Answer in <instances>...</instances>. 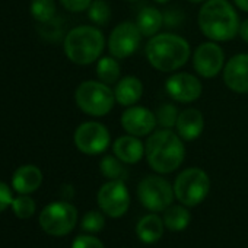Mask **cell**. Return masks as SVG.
<instances>
[{"label": "cell", "mask_w": 248, "mask_h": 248, "mask_svg": "<svg viewBox=\"0 0 248 248\" xmlns=\"http://www.w3.org/2000/svg\"><path fill=\"white\" fill-rule=\"evenodd\" d=\"M164 15V27L168 30H175L180 28L184 24V12L180 8H168L167 11L162 12Z\"/></svg>", "instance_id": "cell-30"}, {"label": "cell", "mask_w": 248, "mask_h": 248, "mask_svg": "<svg viewBox=\"0 0 248 248\" xmlns=\"http://www.w3.org/2000/svg\"><path fill=\"white\" fill-rule=\"evenodd\" d=\"M156 124L158 121L155 112L142 105L127 107L121 114V127L127 135L136 138L149 136L155 132Z\"/></svg>", "instance_id": "cell-13"}, {"label": "cell", "mask_w": 248, "mask_h": 248, "mask_svg": "<svg viewBox=\"0 0 248 248\" xmlns=\"http://www.w3.org/2000/svg\"><path fill=\"white\" fill-rule=\"evenodd\" d=\"M126 164L121 162L115 155H105L99 162L101 174L108 180H127V170L124 167Z\"/></svg>", "instance_id": "cell-24"}, {"label": "cell", "mask_w": 248, "mask_h": 248, "mask_svg": "<svg viewBox=\"0 0 248 248\" xmlns=\"http://www.w3.org/2000/svg\"><path fill=\"white\" fill-rule=\"evenodd\" d=\"M73 142L76 148L85 155L104 154L111 142L108 129L98 121H85L75 130Z\"/></svg>", "instance_id": "cell-10"}, {"label": "cell", "mask_w": 248, "mask_h": 248, "mask_svg": "<svg viewBox=\"0 0 248 248\" xmlns=\"http://www.w3.org/2000/svg\"><path fill=\"white\" fill-rule=\"evenodd\" d=\"M120 75H121V67L118 59L112 56L99 57L96 63V76L102 83L115 85L120 80Z\"/></svg>", "instance_id": "cell-23"}, {"label": "cell", "mask_w": 248, "mask_h": 248, "mask_svg": "<svg viewBox=\"0 0 248 248\" xmlns=\"http://www.w3.org/2000/svg\"><path fill=\"white\" fill-rule=\"evenodd\" d=\"M12 209H14V213L21 217V219H28L31 217L34 213H35V202L27 196V194H22L16 199H14L12 202Z\"/></svg>", "instance_id": "cell-29"}, {"label": "cell", "mask_w": 248, "mask_h": 248, "mask_svg": "<svg viewBox=\"0 0 248 248\" xmlns=\"http://www.w3.org/2000/svg\"><path fill=\"white\" fill-rule=\"evenodd\" d=\"M178 108L172 104V102H164L158 107L155 115H156V121L162 129H172L177 124V118H178Z\"/></svg>", "instance_id": "cell-27"}, {"label": "cell", "mask_w": 248, "mask_h": 248, "mask_svg": "<svg viewBox=\"0 0 248 248\" xmlns=\"http://www.w3.org/2000/svg\"><path fill=\"white\" fill-rule=\"evenodd\" d=\"M88 16L95 25L104 27L111 21V6L107 0H92L88 9Z\"/></svg>", "instance_id": "cell-26"}, {"label": "cell", "mask_w": 248, "mask_h": 248, "mask_svg": "<svg viewBox=\"0 0 248 248\" xmlns=\"http://www.w3.org/2000/svg\"><path fill=\"white\" fill-rule=\"evenodd\" d=\"M175 129L178 136L184 142L196 140L204 129V118L200 109L197 108H186L178 114Z\"/></svg>", "instance_id": "cell-16"}, {"label": "cell", "mask_w": 248, "mask_h": 248, "mask_svg": "<svg viewBox=\"0 0 248 248\" xmlns=\"http://www.w3.org/2000/svg\"><path fill=\"white\" fill-rule=\"evenodd\" d=\"M105 48L104 34L92 25H80L70 30L64 38V53L67 59L79 66L99 60Z\"/></svg>", "instance_id": "cell-4"}, {"label": "cell", "mask_w": 248, "mask_h": 248, "mask_svg": "<svg viewBox=\"0 0 248 248\" xmlns=\"http://www.w3.org/2000/svg\"><path fill=\"white\" fill-rule=\"evenodd\" d=\"M78 222V210L69 202H54L46 206L40 215L41 228L54 236H63L73 231Z\"/></svg>", "instance_id": "cell-8"}, {"label": "cell", "mask_w": 248, "mask_h": 248, "mask_svg": "<svg viewBox=\"0 0 248 248\" xmlns=\"http://www.w3.org/2000/svg\"><path fill=\"white\" fill-rule=\"evenodd\" d=\"M75 101L80 111L92 117H104L112 108L115 101L114 89L101 80H85L75 92Z\"/></svg>", "instance_id": "cell-5"}, {"label": "cell", "mask_w": 248, "mask_h": 248, "mask_svg": "<svg viewBox=\"0 0 248 248\" xmlns=\"http://www.w3.org/2000/svg\"><path fill=\"white\" fill-rule=\"evenodd\" d=\"M149 64L159 72H175L190 59L191 48L187 40L177 34L162 32L149 38L145 48Z\"/></svg>", "instance_id": "cell-3"}, {"label": "cell", "mask_w": 248, "mask_h": 248, "mask_svg": "<svg viewBox=\"0 0 248 248\" xmlns=\"http://www.w3.org/2000/svg\"><path fill=\"white\" fill-rule=\"evenodd\" d=\"M31 15L35 21L46 24L56 16V3L54 0H32L31 2Z\"/></svg>", "instance_id": "cell-25"}, {"label": "cell", "mask_w": 248, "mask_h": 248, "mask_svg": "<svg viewBox=\"0 0 248 248\" xmlns=\"http://www.w3.org/2000/svg\"><path fill=\"white\" fill-rule=\"evenodd\" d=\"M43 183V172L35 165H24L18 168L12 178V186L19 194L34 193Z\"/></svg>", "instance_id": "cell-19"}, {"label": "cell", "mask_w": 248, "mask_h": 248, "mask_svg": "<svg viewBox=\"0 0 248 248\" xmlns=\"http://www.w3.org/2000/svg\"><path fill=\"white\" fill-rule=\"evenodd\" d=\"M145 156L155 172L171 174L184 162V140L171 129L155 130L145 143Z\"/></svg>", "instance_id": "cell-1"}, {"label": "cell", "mask_w": 248, "mask_h": 248, "mask_svg": "<svg viewBox=\"0 0 248 248\" xmlns=\"http://www.w3.org/2000/svg\"><path fill=\"white\" fill-rule=\"evenodd\" d=\"M112 154L126 165H133L145 156V143L132 135L120 136L112 143Z\"/></svg>", "instance_id": "cell-17"}, {"label": "cell", "mask_w": 248, "mask_h": 248, "mask_svg": "<svg viewBox=\"0 0 248 248\" xmlns=\"http://www.w3.org/2000/svg\"><path fill=\"white\" fill-rule=\"evenodd\" d=\"M156 3H159V5H165V3H168V2H171V0H155Z\"/></svg>", "instance_id": "cell-36"}, {"label": "cell", "mask_w": 248, "mask_h": 248, "mask_svg": "<svg viewBox=\"0 0 248 248\" xmlns=\"http://www.w3.org/2000/svg\"><path fill=\"white\" fill-rule=\"evenodd\" d=\"M62 6L69 11V12H83V11H88L92 0H60Z\"/></svg>", "instance_id": "cell-32"}, {"label": "cell", "mask_w": 248, "mask_h": 248, "mask_svg": "<svg viewBox=\"0 0 248 248\" xmlns=\"http://www.w3.org/2000/svg\"><path fill=\"white\" fill-rule=\"evenodd\" d=\"M126 2H139V0H126Z\"/></svg>", "instance_id": "cell-38"}, {"label": "cell", "mask_w": 248, "mask_h": 248, "mask_svg": "<svg viewBox=\"0 0 248 248\" xmlns=\"http://www.w3.org/2000/svg\"><path fill=\"white\" fill-rule=\"evenodd\" d=\"M164 231H165V223H164L162 217H159L154 212L151 215L143 216L136 225L138 238L140 241H143L145 244L158 242L162 238Z\"/></svg>", "instance_id": "cell-20"}, {"label": "cell", "mask_w": 248, "mask_h": 248, "mask_svg": "<svg viewBox=\"0 0 248 248\" xmlns=\"http://www.w3.org/2000/svg\"><path fill=\"white\" fill-rule=\"evenodd\" d=\"M223 82L236 93L248 92V54H235L225 63Z\"/></svg>", "instance_id": "cell-15"}, {"label": "cell", "mask_w": 248, "mask_h": 248, "mask_svg": "<svg viewBox=\"0 0 248 248\" xmlns=\"http://www.w3.org/2000/svg\"><path fill=\"white\" fill-rule=\"evenodd\" d=\"M188 2H191V3H203V2H206V0H188Z\"/></svg>", "instance_id": "cell-37"}, {"label": "cell", "mask_w": 248, "mask_h": 248, "mask_svg": "<svg viewBox=\"0 0 248 248\" xmlns=\"http://www.w3.org/2000/svg\"><path fill=\"white\" fill-rule=\"evenodd\" d=\"M238 34H239V37H241L242 41L248 43V19H245L244 22H241Z\"/></svg>", "instance_id": "cell-34"}, {"label": "cell", "mask_w": 248, "mask_h": 248, "mask_svg": "<svg viewBox=\"0 0 248 248\" xmlns=\"http://www.w3.org/2000/svg\"><path fill=\"white\" fill-rule=\"evenodd\" d=\"M72 248H105L104 244L93 235H79L73 244Z\"/></svg>", "instance_id": "cell-31"}, {"label": "cell", "mask_w": 248, "mask_h": 248, "mask_svg": "<svg viewBox=\"0 0 248 248\" xmlns=\"http://www.w3.org/2000/svg\"><path fill=\"white\" fill-rule=\"evenodd\" d=\"M115 101L123 107H132L139 102L143 95V83L136 76H126L114 86Z\"/></svg>", "instance_id": "cell-18"}, {"label": "cell", "mask_w": 248, "mask_h": 248, "mask_svg": "<svg viewBox=\"0 0 248 248\" xmlns=\"http://www.w3.org/2000/svg\"><path fill=\"white\" fill-rule=\"evenodd\" d=\"M98 206L104 215L109 217H121L130 206V194L127 186L121 180H108L98 191Z\"/></svg>", "instance_id": "cell-9"}, {"label": "cell", "mask_w": 248, "mask_h": 248, "mask_svg": "<svg viewBox=\"0 0 248 248\" xmlns=\"http://www.w3.org/2000/svg\"><path fill=\"white\" fill-rule=\"evenodd\" d=\"M172 187L175 199L181 204L194 207L207 197L210 191V178L200 168H187L177 175Z\"/></svg>", "instance_id": "cell-6"}, {"label": "cell", "mask_w": 248, "mask_h": 248, "mask_svg": "<svg viewBox=\"0 0 248 248\" xmlns=\"http://www.w3.org/2000/svg\"><path fill=\"white\" fill-rule=\"evenodd\" d=\"M136 25L143 37L151 38L156 35L159 30L164 27V15L159 9L154 6H146L139 12L136 18Z\"/></svg>", "instance_id": "cell-21"}, {"label": "cell", "mask_w": 248, "mask_h": 248, "mask_svg": "<svg viewBox=\"0 0 248 248\" xmlns=\"http://www.w3.org/2000/svg\"><path fill=\"white\" fill-rule=\"evenodd\" d=\"M139 202L151 212H164L175 199L174 187L159 175H148L138 186Z\"/></svg>", "instance_id": "cell-7"}, {"label": "cell", "mask_w": 248, "mask_h": 248, "mask_svg": "<svg viewBox=\"0 0 248 248\" xmlns=\"http://www.w3.org/2000/svg\"><path fill=\"white\" fill-rule=\"evenodd\" d=\"M199 28L206 38L225 43L235 38L239 31V18L228 0H206L199 11Z\"/></svg>", "instance_id": "cell-2"}, {"label": "cell", "mask_w": 248, "mask_h": 248, "mask_svg": "<svg viewBox=\"0 0 248 248\" xmlns=\"http://www.w3.org/2000/svg\"><path fill=\"white\" fill-rule=\"evenodd\" d=\"M142 37L143 35L135 22L124 21L111 31L108 37V51L118 60L127 59L138 51Z\"/></svg>", "instance_id": "cell-11"}, {"label": "cell", "mask_w": 248, "mask_h": 248, "mask_svg": "<svg viewBox=\"0 0 248 248\" xmlns=\"http://www.w3.org/2000/svg\"><path fill=\"white\" fill-rule=\"evenodd\" d=\"M162 220H164L167 229H170L171 232H180L188 226V223L191 220V215H190L187 206H184L181 203L171 204L170 207H167L164 210Z\"/></svg>", "instance_id": "cell-22"}, {"label": "cell", "mask_w": 248, "mask_h": 248, "mask_svg": "<svg viewBox=\"0 0 248 248\" xmlns=\"http://www.w3.org/2000/svg\"><path fill=\"white\" fill-rule=\"evenodd\" d=\"M165 91L171 99L181 104H188L197 101L202 96L203 85L197 76L181 72V73H174L167 79Z\"/></svg>", "instance_id": "cell-14"}, {"label": "cell", "mask_w": 248, "mask_h": 248, "mask_svg": "<svg viewBox=\"0 0 248 248\" xmlns=\"http://www.w3.org/2000/svg\"><path fill=\"white\" fill-rule=\"evenodd\" d=\"M193 66L202 78H215L225 67V53L215 41L203 43L194 50Z\"/></svg>", "instance_id": "cell-12"}, {"label": "cell", "mask_w": 248, "mask_h": 248, "mask_svg": "<svg viewBox=\"0 0 248 248\" xmlns=\"http://www.w3.org/2000/svg\"><path fill=\"white\" fill-rule=\"evenodd\" d=\"M12 202H14V196L11 188L5 183L0 181V212H3L5 209L12 206Z\"/></svg>", "instance_id": "cell-33"}, {"label": "cell", "mask_w": 248, "mask_h": 248, "mask_svg": "<svg viewBox=\"0 0 248 248\" xmlns=\"http://www.w3.org/2000/svg\"><path fill=\"white\" fill-rule=\"evenodd\" d=\"M104 226H105L104 213L96 212V210H91V212L85 213V216L82 217V222H80V228L89 233H98L104 229Z\"/></svg>", "instance_id": "cell-28"}, {"label": "cell", "mask_w": 248, "mask_h": 248, "mask_svg": "<svg viewBox=\"0 0 248 248\" xmlns=\"http://www.w3.org/2000/svg\"><path fill=\"white\" fill-rule=\"evenodd\" d=\"M236 8H239L244 12H248V0H233Z\"/></svg>", "instance_id": "cell-35"}]
</instances>
